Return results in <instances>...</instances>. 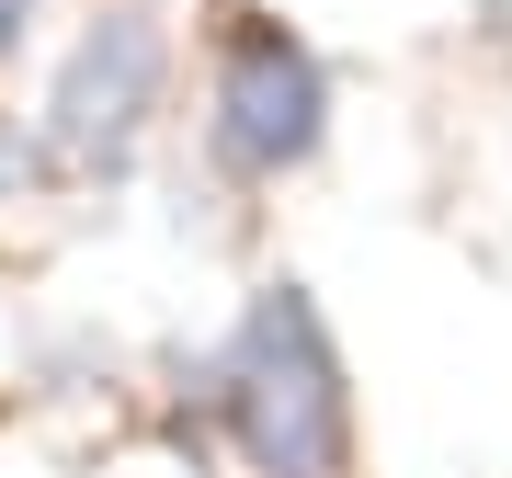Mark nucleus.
<instances>
[{"mask_svg":"<svg viewBox=\"0 0 512 478\" xmlns=\"http://www.w3.org/2000/svg\"><path fill=\"white\" fill-rule=\"evenodd\" d=\"M205 433L228 444L239 478H353V365L308 274H262L239 319L205 353Z\"/></svg>","mask_w":512,"mask_h":478,"instance_id":"1","label":"nucleus"},{"mask_svg":"<svg viewBox=\"0 0 512 478\" xmlns=\"http://www.w3.org/2000/svg\"><path fill=\"white\" fill-rule=\"evenodd\" d=\"M12 12H35V0H12Z\"/></svg>","mask_w":512,"mask_h":478,"instance_id":"5","label":"nucleus"},{"mask_svg":"<svg viewBox=\"0 0 512 478\" xmlns=\"http://www.w3.org/2000/svg\"><path fill=\"white\" fill-rule=\"evenodd\" d=\"M160 114H171V23L148 0H103L46 80V114H35L46 160L69 183H126L160 137Z\"/></svg>","mask_w":512,"mask_h":478,"instance_id":"3","label":"nucleus"},{"mask_svg":"<svg viewBox=\"0 0 512 478\" xmlns=\"http://www.w3.org/2000/svg\"><path fill=\"white\" fill-rule=\"evenodd\" d=\"M194 148L228 194H274L296 171H319L330 148V69L285 12H228L205 46V103H194Z\"/></svg>","mask_w":512,"mask_h":478,"instance_id":"2","label":"nucleus"},{"mask_svg":"<svg viewBox=\"0 0 512 478\" xmlns=\"http://www.w3.org/2000/svg\"><path fill=\"white\" fill-rule=\"evenodd\" d=\"M12 57H23V12L0 0V69H12Z\"/></svg>","mask_w":512,"mask_h":478,"instance_id":"4","label":"nucleus"}]
</instances>
